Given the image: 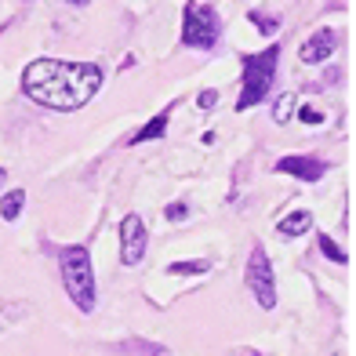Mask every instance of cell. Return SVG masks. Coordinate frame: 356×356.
Segmentation results:
<instances>
[{"instance_id":"cell-1","label":"cell","mask_w":356,"mask_h":356,"mask_svg":"<svg viewBox=\"0 0 356 356\" xmlns=\"http://www.w3.org/2000/svg\"><path fill=\"white\" fill-rule=\"evenodd\" d=\"M102 88V70L91 62H58V58H37L22 70V91L37 106L73 113L88 106Z\"/></svg>"},{"instance_id":"cell-2","label":"cell","mask_w":356,"mask_h":356,"mask_svg":"<svg viewBox=\"0 0 356 356\" xmlns=\"http://www.w3.org/2000/svg\"><path fill=\"white\" fill-rule=\"evenodd\" d=\"M62 284H66V295L76 302L80 313H95L99 291H95V269H91L88 248L76 244V248L62 251Z\"/></svg>"},{"instance_id":"cell-3","label":"cell","mask_w":356,"mask_h":356,"mask_svg":"<svg viewBox=\"0 0 356 356\" xmlns=\"http://www.w3.org/2000/svg\"><path fill=\"white\" fill-rule=\"evenodd\" d=\"M277 62H280V47L277 44H269V51L240 58V66H244V88H240L236 109H251V106H258L266 99L269 84H273V73H277Z\"/></svg>"},{"instance_id":"cell-4","label":"cell","mask_w":356,"mask_h":356,"mask_svg":"<svg viewBox=\"0 0 356 356\" xmlns=\"http://www.w3.org/2000/svg\"><path fill=\"white\" fill-rule=\"evenodd\" d=\"M222 37V22L215 8L207 4H197V0H189L186 4V15H182V44L186 47H200V51H211Z\"/></svg>"},{"instance_id":"cell-5","label":"cell","mask_w":356,"mask_h":356,"mask_svg":"<svg viewBox=\"0 0 356 356\" xmlns=\"http://www.w3.org/2000/svg\"><path fill=\"white\" fill-rule=\"evenodd\" d=\"M244 280H248L251 295H254V302L262 305V309H273V305H277V277H273L269 254H266V248H262V244H254V248H251Z\"/></svg>"},{"instance_id":"cell-6","label":"cell","mask_w":356,"mask_h":356,"mask_svg":"<svg viewBox=\"0 0 356 356\" xmlns=\"http://www.w3.org/2000/svg\"><path fill=\"white\" fill-rule=\"evenodd\" d=\"M145 244H149V229L138 215H124L120 222V262L124 266H138L142 254H145Z\"/></svg>"},{"instance_id":"cell-7","label":"cell","mask_w":356,"mask_h":356,"mask_svg":"<svg viewBox=\"0 0 356 356\" xmlns=\"http://www.w3.org/2000/svg\"><path fill=\"white\" fill-rule=\"evenodd\" d=\"M338 47V33L334 29H316V33L302 44V62L305 66H320V62H327Z\"/></svg>"},{"instance_id":"cell-8","label":"cell","mask_w":356,"mask_h":356,"mask_svg":"<svg viewBox=\"0 0 356 356\" xmlns=\"http://www.w3.org/2000/svg\"><path fill=\"white\" fill-rule=\"evenodd\" d=\"M277 171L295 175V178H302V182H320L327 164H323L320 156H284V160H277Z\"/></svg>"},{"instance_id":"cell-9","label":"cell","mask_w":356,"mask_h":356,"mask_svg":"<svg viewBox=\"0 0 356 356\" xmlns=\"http://www.w3.org/2000/svg\"><path fill=\"white\" fill-rule=\"evenodd\" d=\"M309 229H313V215H309V211H291V215L277 225L280 236H302V233H309Z\"/></svg>"},{"instance_id":"cell-10","label":"cell","mask_w":356,"mask_h":356,"mask_svg":"<svg viewBox=\"0 0 356 356\" xmlns=\"http://www.w3.org/2000/svg\"><path fill=\"white\" fill-rule=\"evenodd\" d=\"M168 117H171V109H164L156 120H149L142 127V131L135 135V138H127V145H142V142H153V138H164V131H168Z\"/></svg>"},{"instance_id":"cell-11","label":"cell","mask_w":356,"mask_h":356,"mask_svg":"<svg viewBox=\"0 0 356 356\" xmlns=\"http://www.w3.org/2000/svg\"><path fill=\"white\" fill-rule=\"evenodd\" d=\"M22 204H26V193H22V189H11L8 197L0 200V218H4V222H15V218L22 215Z\"/></svg>"},{"instance_id":"cell-12","label":"cell","mask_w":356,"mask_h":356,"mask_svg":"<svg viewBox=\"0 0 356 356\" xmlns=\"http://www.w3.org/2000/svg\"><path fill=\"white\" fill-rule=\"evenodd\" d=\"M207 269H211L207 258H200V262H171L168 266L171 277H200V273H207Z\"/></svg>"},{"instance_id":"cell-13","label":"cell","mask_w":356,"mask_h":356,"mask_svg":"<svg viewBox=\"0 0 356 356\" xmlns=\"http://www.w3.org/2000/svg\"><path fill=\"white\" fill-rule=\"evenodd\" d=\"M295 95H280V99H277V106H273V120H277V124H287L291 117H295Z\"/></svg>"},{"instance_id":"cell-14","label":"cell","mask_w":356,"mask_h":356,"mask_svg":"<svg viewBox=\"0 0 356 356\" xmlns=\"http://www.w3.org/2000/svg\"><path fill=\"white\" fill-rule=\"evenodd\" d=\"M320 251H323V254H327V258H331V262H338V266H346V262H349V254H346L342 248H338V244H334V240H331L327 233H323V236H320Z\"/></svg>"},{"instance_id":"cell-15","label":"cell","mask_w":356,"mask_h":356,"mask_svg":"<svg viewBox=\"0 0 356 356\" xmlns=\"http://www.w3.org/2000/svg\"><path fill=\"white\" fill-rule=\"evenodd\" d=\"M251 19H254V26H258V33H266V37L277 33V26H280L277 15H251Z\"/></svg>"},{"instance_id":"cell-16","label":"cell","mask_w":356,"mask_h":356,"mask_svg":"<svg viewBox=\"0 0 356 356\" xmlns=\"http://www.w3.org/2000/svg\"><path fill=\"white\" fill-rule=\"evenodd\" d=\"M164 215H168V222H182V218L189 215V207H186V204H168Z\"/></svg>"},{"instance_id":"cell-17","label":"cell","mask_w":356,"mask_h":356,"mask_svg":"<svg viewBox=\"0 0 356 356\" xmlns=\"http://www.w3.org/2000/svg\"><path fill=\"white\" fill-rule=\"evenodd\" d=\"M215 102H218V91H200L197 95V106L200 109H215Z\"/></svg>"},{"instance_id":"cell-18","label":"cell","mask_w":356,"mask_h":356,"mask_svg":"<svg viewBox=\"0 0 356 356\" xmlns=\"http://www.w3.org/2000/svg\"><path fill=\"white\" fill-rule=\"evenodd\" d=\"M131 349H138L142 356H168L164 346H142V342H131Z\"/></svg>"},{"instance_id":"cell-19","label":"cell","mask_w":356,"mask_h":356,"mask_svg":"<svg viewBox=\"0 0 356 356\" xmlns=\"http://www.w3.org/2000/svg\"><path fill=\"white\" fill-rule=\"evenodd\" d=\"M298 117H302L305 124H323V113H320V109H309V106L298 109Z\"/></svg>"},{"instance_id":"cell-20","label":"cell","mask_w":356,"mask_h":356,"mask_svg":"<svg viewBox=\"0 0 356 356\" xmlns=\"http://www.w3.org/2000/svg\"><path fill=\"white\" fill-rule=\"evenodd\" d=\"M70 4H76V8H88V4H91V0H70Z\"/></svg>"},{"instance_id":"cell-21","label":"cell","mask_w":356,"mask_h":356,"mask_svg":"<svg viewBox=\"0 0 356 356\" xmlns=\"http://www.w3.org/2000/svg\"><path fill=\"white\" fill-rule=\"evenodd\" d=\"M4 178H8V175H4V168H0V186H4Z\"/></svg>"},{"instance_id":"cell-22","label":"cell","mask_w":356,"mask_h":356,"mask_svg":"<svg viewBox=\"0 0 356 356\" xmlns=\"http://www.w3.org/2000/svg\"><path fill=\"white\" fill-rule=\"evenodd\" d=\"M240 356H258V353H240Z\"/></svg>"}]
</instances>
